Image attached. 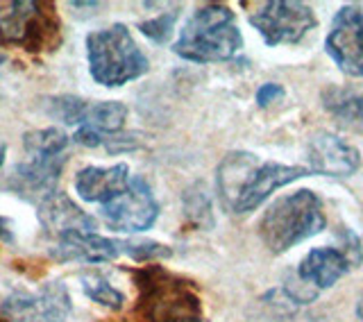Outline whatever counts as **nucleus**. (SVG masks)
Here are the masks:
<instances>
[{"mask_svg": "<svg viewBox=\"0 0 363 322\" xmlns=\"http://www.w3.org/2000/svg\"><path fill=\"white\" fill-rule=\"evenodd\" d=\"M361 166V155L338 134L320 132L309 143V170L311 175L350 177Z\"/></svg>", "mask_w": 363, "mask_h": 322, "instance_id": "obj_11", "label": "nucleus"}, {"mask_svg": "<svg viewBox=\"0 0 363 322\" xmlns=\"http://www.w3.org/2000/svg\"><path fill=\"white\" fill-rule=\"evenodd\" d=\"M100 216L113 232H145L157 221L159 204L147 182L143 177H132L128 189L107 204H102Z\"/></svg>", "mask_w": 363, "mask_h": 322, "instance_id": "obj_8", "label": "nucleus"}, {"mask_svg": "<svg viewBox=\"0 0 363 322\" xmlns=\"http://www.w3.org/2000/svg\"><path fill=\"white\" fill-rule=\"evenodd\" d=\"M250 26L261 34L266 45L275 48L281 43H300L318 21L309 5L298 0H272L250 16Z\"/></svg>", "mask_w": 363, "mask_h": 322, "instance_id": "obj_7", "label": "nucleus"}, {"mask_svg": "<svg viewBox=\"0 0 363 322\" xmlns=\"http://www.w3.org/2000/svg\"><path fill=\"white\" fill-rule=\"evenodd\" d=\"M52 259L57 261H79V263H105L125 255V240L107 238L96 232L71 234L57 240L52 248Z\"/></svg>", "mask_w": 363, "mask_h": 322, "instance_id": "obj_13", "label": "nucleus"}, {"mask_svg": "<svg viewBox=\"0 0 363 322\" xmlns=\"http://www.w3.org/2000/svg\"><path fill=\"white\" fill-rule=\"evenodd\" d=\"M86 109H89V102L77 96H55V98L45 100V111H48V116H52L60 123H66V125H79V123L84 125Z\"/></svg>", "mask_w": 363, "mask_h": 322, "instance_id": "obj_22", "label": "nucleus"}, {"mask_svg": "<svg viewBox=\"0 0 363 322\" xmlns=\"http://www.w3.org/2000/svg\"><path fill=\"white\" fill-rule=\"evenodd\" d=\"M128 166L116 164L109 168L100 166H86L75 175V191L84 202H100L107 204L116 195L128 189Z\"/></svg>", "mask_w": 363, "mask_h": 322, "instance_id": "obj_14", "label": "nucleus"}, {"mask_svg": "<svg viewBox=\"0 0 363 322\" xmlns=\"http://www.w3.org/2000/svg\"><path fill=\"white\" fill-rule=\"evenodd\" d=\"M347 270H350V261L340 250L313 248L300 261L298 277L304 284H311L318 291H323V289H332L340 277H345Z\"/></svg>", "mask_w": 363, "mask_h": 322, "instance_id": "obj_15", "label": "nucleus"}, {"mask_svg": "<svg viewBox=\"0 0 363 322\" xmlns=\"http://www.w3.org/2000/svg\"><path fill=\"white\" fill-rule=\"evenodd\" d=\"M5 155H7V145L0 143V168H3V164H5Z\"/></svg>", "mask_w": 363, "mask_h": 322, "instance_id": "obj_29", "label": "nucleus"}, {"mask_svg": "<svg viewBox=\"0 0 363 322\" xmlns=\"http://www.w3.org/2000/svg\"><path fill=\"white\" fill-rule=\"evenodd\" d=\"M193 322H202V318H200V320H193Z\"/></svg>", "mask_w": 363, "mask_h": 322, "instance_id": "obj_30", "label": "nucleus"}, {"mask_svg": "<svg viewBox=\"0 0 363 322\" xmlns=\"http://www.w3.org/2000/svg\"><path fill=\"white\" fill-rule=\"evenodd\" d=\"M79 282H82V293L91 302L105 306L109 311H121L123 309L125 297L121 291L113 289L107 277H102L98 272H84L82 277H79Z\"/></svg>", "mask_w": 363, "mask_h": 322, "instance_id": "obj_20", "label": "nucleus"}, {"mask_svg": "<svg viewBox=\"0 0 363 322\" xmlns=\"http://www.w3.org/2000/svg\"><path fill=\"white\" fill-rule=\"evenodd\" d=\"M125 118H128V107L118 100H105L89 105L84 125L100 134H116L123 130Z\"/></svg>", "mask_w": 363, "mask_h": 322, "instance_id": "obj_18", "label": "nucleus"}, {"mask_svg": "<svg viewBox=\"0 0 363 322\" xmlns=\"http://www.w3.org/2000/svg\"><path fill=\"white\" fill-rule=\"evenodd\" d=\"M41 313V322H66L73 311L71 295L62 282H48L41 286V291L34 295Z\"/></svg>", "mask_w": 363, "mask_h": 322, "instance_id": "obj_17", "label": "nucleus"}, {"mask_svg": "<svg viewBox=\"0 0 363 322\" xmlns=\"http://www.w3.org/2000/svg\"><path fill=\"white\" fill-rule=\"evenodd\" d=\"M66 166V157H32L26 164L14 166V170L7 175L5 187L21 195L23 200L41 202L50 193L57 191V182L62 177V170Z\"/></svg>", "mask_w": 363, "mask_h": 322, "instance_id": "obj_10", "label": "nucleus"}, {"mask_svg": "<svg viewBox=\"0 0 363 322\" xmlns=\"http://www.w3.org/2000/svg\"><path fill=\"white\" fill-rule=\"evenodd\" d=\"M86 60L91 77L107 89H116L143 77L150 62L136 45L132 32L123 23L91 32L86 37Z\"/></svg>", "mask_w": 363, "mask_h": 322, "instance_id": "obj_5", "label": "nucleus"}, {"mask_svg": "<svg viewBox=\"0 0 363 322\" xmlns=\"http://www.w3.org/2000/svg\"><path fill=\"white\" fill-rule=\"evenodd\" d=\"M357 318L363 322V293L359 295V302H357Z\"/></svg>", "mask_w": 363, "mask_h": 322, "instance_id": "obj_28", "label": "nucleus"}, {"mask_svg": "<svg viewBox=\"0 0 363 322\" xmlns=\"http://www.w3.org/2000/svg\"><path fill=\"white\" fill-rule=\"evenodd\" d=\"M0 316L7 322H41L37 297L26 293H14L5 297V302L0 304Z\"/></svg>", "mask_w": 363, "mask_h": 322, "instance_id": "obj_23", "label": "nucleus"}, {"mask_svg": "<svg viewBox=\"0 0 363 322\" xmlns=\"http://www.w3.org/2000/svg\"><path fill=\"white\" fill-rule=\"evenodd\" d=\"M279 98H284V87L281 84H275V82L261 84L259 91H257V105L259 107H268L270 102H275Z\"/></svg>", "mask_w": 363, "mask_h": 322, "instance_id": "obj_26", "label": "nucleus"}, {"mask_svg": "<svg viewBox=\"0 0 363 322\" xmlns=\"http://www.w3.org/2000/svg\"><path fill=\"white\" fill-rule=\"evenodd\" d=\"M179 16V11L173 9V11H164V14H159L157 18H150V21H143L139 23V30L141 34H145L147 39L155 41V43H164L170 39V34H173V28H175V21Z\"/></svg>", "mask_w": 363, "mask_h": 322, "instance_id": "obj_24", "label": "nucleus"}, {"mask_svg": "<svg viewBox=\"0 0 363 322\" xmlns=\"http://www.w3.org/2000/svg\"><path fill=\"white\" fill-rule=\"evenodd\" d=\"M184 213L189 221L200 229L213 227V213H211V198L204 184H193L184 193Z\"/></svg>", "mask_w": 363, "mask_h": 322, "instance_id": "obj_21", "label": "nucleus"}, {"mask_svg": "<svg viewBox=\"0 0 363 322\" xmlns=\"http://www.w3.org/2000/svg\"><path fill=\"white\" fill-rule=\"evenodd\" d=\"M327 225L320 198L300 189L272 202L259 223V236L272 255H284L302 240L320 234Z\"/></svg>", "mask_w": 363, "mask_h": 322, "instance_id": "obj_3", "label": "nucleus"}, {"mask_svg": "<svg viewBox=\"0 0 363 322\" xmlns=\"http://www.w3.org/2000/svg\"><path fill=\"white\" fill-rule=\"evenodd\" d=\"M0 41L21 45L28 52L60 45V18L55 14V5L39 0H14L0 5Z\"/></svg>", "mask_w": 363, "mask_h": 322, "instance_id": "obj_6", "label": "nucleus"}, {"mask_svg": "<svg viewBox=\"0 0 363 322\" xmlns=\"http://www.w3.org/2000/svg\"><path fill=\"white\" fill-rule=\"evenodd\" d=\"M23 145L30 157H60L68 145V136L60 128H45L23 134Z\"/></svg>", "mask_w": 363, "mask_h": 322, "instance_id": "obj_19", "label": "nucleus"}, {"mask_svg": "<svg viewBox=\"0 0 363 322\" xmlns=\"http://www.w3.org/2000/svg\"><path fill=\"white\" fill-rule=\"evenodd\" d=\"M39 223L45 234L55 236L57 240L71 234H86L96 229V221L84 213L79 206L68 198L66 193L55 191L48 198L39 202Z\"/></svg>", "mask_w": 363, "mask_h": 322, "instance_id": "obj_12", "label": "nucleus"}, {"mask_svg": "<svg viewBox=\"0 0 363 322\" xmlns=\"http://www.w3.org/2000/svg\"><path fill=\"white\" fill-rule=\"evenodd\" d=\"M323 107L343 123H363V89L329 84L320 94Z\"/></svg>", "mask_w": 363, "mask_h": 322, "instance_id": "obj_16", "label": "nucleus"}, {"mask_svg": "<svg viewBox=\"0 0 363 322\" xmlns=\"http://www.w3.org/2000/svg\"><path fill=\"white\" fill-rule=\"evenodd\" d=\"M139 289L136 316L139 322H193L200 320V297L193 284L164 270L162 266H143L134 270Z\"/></svg>", "mask_w": 363, "mask_h": 322, "instance_id": "obj_4", "label": "nucleus"}, {"mask_svg": "<svg viewBox=\"0 0 363 322\" xmlns=\"http://www.w3.org/2000/svg\"><path fill=\"white\" fill-rule=\"evenodd\" d=\"M125 255L139 263H150L159 259H168L173 252L162 243H155V240H125Z\"/></svg>", "mask_w": 363, "mask_h": 322, "instance_id": "obj_25", "label": "nucleus"}, {"mask_svg": "<svg viewBox=\"0 0 363 322\" xmlns=\"http://www.w3.org/2000/svg\"><path fill=\"white\" fill-rule=\"evenodd\" d=\"M309 175L311 170L306 166H284L275 161H261L252 152H230L220 161L216 182L227 211L250 213L277 189Z\"/></svg>", "mask_w": 363, "mask_h": 322, "instance_id": "obj_1", "label": "nucleus"}, {"mask_svg": "<svg viewBox=\"0 0 363 322\" xmlns=\"http://www.w3.org/2000/svg\"><path fill=\"white\" fill-rule=\"evenodd\" d=\"M243 48L241 30L236 26L234 11L225 5L211 3L193 11L186 21L173 52L193 64L227 62Z\"/></svg>", "mask_w": 363, "mask_h": 322, "instance_id": "obj_2", "label": "nucleus"}, {"mask_svg": "<svg viewBox=\"0 0 363 322\" xmlns=\"http://www.w3.org/2000/svg\"><path fill=\"white\" fill-rule=\"evenodd\" d=\"M325 50L343 73L363 77V7L345 5L336 11Z\"/></svg>", "mask_w": 363, "mask_h": 322, "instance_id": "obj_9", "label": "nucleus"}, {"mask_svg": "<svg viewBox=\"0 0 363 322\" xmlns=\"http://www.w3.org/2000/svg\"><path fill=\"white\" fill-rule=\"evenodd\" d=\"M75 141H77L79 145H86V148H98V145L105 143V139H102V134L96 132V130H91V128H86V125H82V128H79V130L75 132Z\"/></svg>", "mask_w": 363, "mask_h": 322, "instance_id": "obj_27", "label": "nucleus"}]
</instances>
